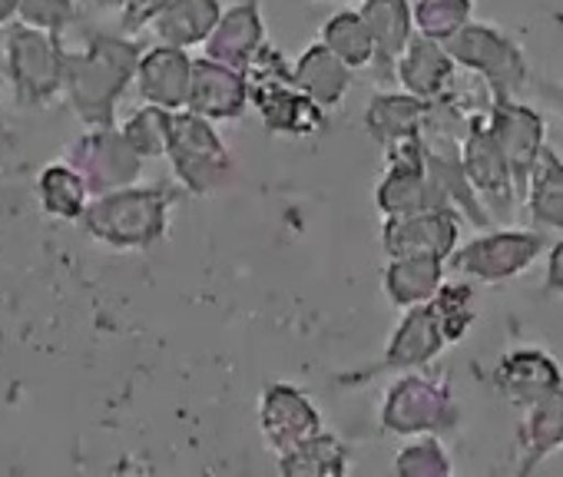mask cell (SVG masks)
Returning <instances> with one entry per match:
<instances>
[{
    "instance_id": "obj_1",
    "label": "cell",
    "mask_w": 563,
    "mask_h": 477,
    "mask_svg": "<svg viewBox=\"0 0 563 477\" xmlns=\"http://www.w3.org/2000/svg\"><path fill=\"white\" fill-rule=\"evenodd\" d=\"M143 51L117 34L87 37L84 47L67 51V74H64V100L87 126L113 123L117 103L136 84Z\"/></svg>"
},
{
    "instance_id": "obj_2",
    "label": "cell",
    "mask_w": 563,
    "mask_h": 477,
    "mask_svg": "<svg viewBox=\"0 0 563 477\" xmlns=\"http://www.w3.org/2000/svg\"><path fill=\"white\" fill-rule=\"evenodd\" d=\"M176 206V189L156 186H123L107 196H93L80 225L93 243L113 253H143L156 246L169 229V212Z\"/></svg>"
},
{
    "instance_id": "obj_3",
    "label": "cell",
    "mask_w": 563,
    "mask_h": 477,
    "mask_svg": "<svg viewBox=\"0 0 563 477\" xmlns=\"http://www.w3.org/2000/svg\"><path fill=\"white\" fill-rule=\"evenodd\" d=\"M378 421L385 434H398V437L454 431L461 421V411L454 401L451 378L444 371L441 375H421V371L398 375L385 391Z\"/></svg>"
},
{
    "instance_id": "obj_4",
    "label": "cell",
    "mask_w": 563,
    "mask_h": 477,
    "mask_svg": "<svg viewBox=\"0 0 563 477\" xmlns=\"http://www.w3.org/2000/svg\"><path fill=\"white\" fill-rule=\"evenodd\" d=\"M444 47L451 51V57L457 60L461 70L484 80L494 103L517 97L530 80V64H527L523 47L494 24L471 21Z\"/></svg>"
},
{
    "instance_id": "obj_5",
    "label": "cell",
    "mask_w": 563,
    "mask_h": 477,
    "mask_svg": "<svg viewBox=\"0 0 563 477\" xmlns=\"http://www.w3.org/2000/svg\"><path fill=\"white\" fill-rule=\"evenodd\" d=\"M382 219H398L424 209H454L424 159V136H405L385 146V173L375 186Z\"/></svg>"
},
{
    "instance_id": "obj_6",
    "label": "cell",
    "mask_w": 563,
    "mask_h": 477,
    "mask_svg": "<svg viewBox=\"0 0 563 477\" xmlns=\"http://www.w3.org/2000/svg\"><path fill=\"white\" fill-rule=\"evenodd\" d=\"M166 159L179 186L192 196H212L232 176V153L216 133V123L192 110H176Z\"/></svg>"
},
{
    "instance_id": "obj_7",
    "label": "cell",
    "mask_w": 563,
    "mask_h": 477,
    "mask_svg": "<svg viewBox=\"0 0 563 477\" xmlns=\"http://www.w3.org/2000/svg\"><path fill=\"white\" fill-rule=\"evenodd\" d=\"M547 249L540 229H484V235L457 246L448 266L481 286H500L523 276Z\"/></svg>"
},
{
    "instance_id": "obj_8",
    "label": "cell",
    "mask_w": 563,
    "mask_h": 477,
    "mask_svg": "<svg viewBox=\"0 0 563 477\" xmlns=\"http://www.w3.org/2000/svg\"><path fill=\"white\" fill-rule=\"evenodd\" d=\"M4 51L14 90L27 107H47L64 97L67 51L60 44V34L21 24L8 31Z\"/></svg>"
},
{
    "instance_id": "obj_9",
    "label": "cell",
    "mask_w": 563,
    "mask_h": 477,
    "mask_svg": "<svg viewBox=\"0 0 563 477\" xmlns=\"http://www.w3.org/2000/svg\"><path fill=\"white\" fill-rule=\"evenodd\" d=\"M67 163L87 179L90 196H107L133 186L143 173V156L113 123L90 126L67 153Z\"/></svg>"
},
{
    "instance_id": "obj_10",
    "label": "cell",
    "mask_w": 563,
    "mask_h": 477,
    "mask_svg": "<svg viewBox=\"0 0 563 477\" xmlns=\"http://www.w3.org/2000/svg\"><path fill=\"white\" fill-rule=\"evenodd\" d=\"M461 159H464V173H467L471 186L477 189L481 202L487 206V212L494 219H507L517 209L520 192H517L514 169L487 126V113L471 123V130L461 143Z\"/></svg>"
},
{
    "instance_id": "obj_11",
    "label": "cell",
    "mask_w": 563,
    "mask_h": 477,
    "mask_svg": "<svg viewBox=\"0 0 563 477\" xmlns=\"http://www.w3.org/2000/svg\"><path fill=\"white\" fill-rule=\"evenodd\" d=\"M258 431L265 447L278 457L289 454L309 437H316L322 428V411L312 404V398L286 381H272L258 395Z\"/></svg>"
},
{
    "instance_id": "obj_12",
    "label": "cell",
    "mask_w": 563,
    "mask_h": 477,
    "mask_svg": "<svg viewBox=\"0 0 563 477\" xmlns=\"http://www.w3.org/2000/svg\"><path fill=\"white\" fill-rule=\"evenodd\" d=\"M461 219L457 209H424L382 222V249L388 259H441L457 249Z\"/></svg>"
},
{
    "instance_id": "obj_13",
    "label": "cell",
    "mask_w": 563,
    "mask_h": 477,
    "mask_svg": "<svg viewBox=\"0 0 563 477\" xmlns=\"http://www.w3.org/2000/svg\"><path fill=\"white\" fill-rule=\"evenodd\" d=\"M487 126H490L497 146L504 149V156H507V163L514 169L517 192H520V202H523L530 173H533V166H537V159H540V153L547 146V123L533 107H523V103H517L510 97V100H500V103L490 107Z\"/></svg>"
},
{
    "instance_id": "obj_14",
    "label": "cell",
    "mask_w": 563,
    "mask_h": 477,
    "mask_svg": "<svg viewBox=\"0 0 563 477\" xmlns=\"http://www.w3.org/2000/svg\"><path fill=\"white\" fill-rule=\"evenodd\" d=\"M448 339L441 332V322L431 309V302L405 309L398 329L391 332L382 362L372 368V375H388V371H418L428 368L441 352H444Z\"/></svg>"
},
{
    "instance_id": "obj_15",
    "label": "cell",
    "mask_w": 563,
    "mask_h": 477,
    "mask_svg": "<svg viewBox=\"0 0 563 477\" xmlns=\"http://www.w3.org/2000/svg\"><path fill=\"white\" fill-rule=\"evenodd\" d=\"M249 103V84L239 67L219 64L212 57L192 60V84H189V100L186 110L212 120V123H229L245 113Z\"/></svg>"
},
{
    "instance_id": "obj_16",
    "label": "cell",
    "mask_w": 563,
    "mask_h": 477,
    "mask_svg": "<svg viewBox=\"0 0 563 477\" xmlns=\"http://www.w3.org/2000/svg\"><path fill=\"white\" fill-rule=\"evenodd\" d=\"M362 18L375 37V64L372 74L378 84H398V60L408 51L415 31L411 0H362Z\"/></svg>"
},
{
    "instance_id": "obj_17",
    "label": "cell",
    "mask_w": 563,
    "mask_h": 477,
    "mask_svg": "<svg viewBox=\"0 0 563 477\" xmlns=\"http://www.w3.org/2000/svg\"><path fill=\"white\" fill-rule=\"evenodd\" d=\"M192 84V57L183 47L156 44L143 51L136 67V90L143 103L163 107V110H186Z\"/></svg>"
},
{
    "instance_id": "obj_18",
    "label": "cell",
    "mask_w": 563,
    "mask_h": 477,
    "mask_svg": "<svg viewBox=\"0 0 563 477\" xmlns=\"http://www.w3.org/2000/svg\"><path fill=\"white\" fill-rule=\"evenodd\" d=\"M457 70H461L457 60L451 57V51L441 41L415 34L408 51L398 60V87L434 103L457 87V80H461Z\"/></svg>"
},
{
    "instance_id": "obj_19",
    "label": "cell",
    "mask_w": 563,
    "mask_h": 477,
    "mask_svg": "<svg viewBox=\"0 0 563 477\" xmlns=\"http://www.w3.org/2000/svg\"><path fill=\"white\" fill-rule=\"evenodd\" d=\"M563 381V368L543 348H514L494 365V388L517 408H530Z\"/></svg>"
},
{
    "instance_id": "obj_20",
    "label": "cell",
    "mask_w": 563,
    "mask_h": 477,
    "mask_svg": "<svg viewBox=\"0 0 563 477\" xmlns=\"http://www.w3.org/2000/svg\"><path fill=\"white\" fill-rule=\"evenodd\" d=\"M249 103L258 110L262 126L275 136H316L329 123L325 107H319L306 90H299L296 80L258 90L249 97Z\"/></svg>"
},
{
    "instance_id": "obj_21",
    "label": "cell",
    "mask_w": 563,
    "mask_h": 477,
    "mask_svg": "<svg viewBox=\"0 0 563 477\" xmlns=\"http://www.w3.org/2000/svg\"><path fill=\"white\" fill-rule=\"evenodd\" d=\"M265 41L268 37H265V21H262L258 0H239L235 8L222 11L216 31L202 44V57H212L219 64L242 70Z\"/></svg>"
},
{
    "instance_id": "obj_22",
    "label": "cell",
    "mask_w": 563,
    "mask_h": 477,
    "mask_svg": "<svg viewBox=\"0 0 563 477\" xmlns=\"http://www.w3.org/2000/svg\"><path fill=\"white\" fill-rule=\"evenodd\" d=\"M560 447H563V381L550 395L523 408V421L517 428V454H520L517 474L520 477L530 474Z\"/></svg>"
},
{
    "instance_id": "obj_23",
    "label": "cell",
    "mask_w": 563,
    "mask_h": 477,
    "mask_svg": "<svg viewBox=\"0 0 563 477\" xmlns=\"http://www.w3.org/2000/svg\"><path fill=\"white\" fill-rule=\"evenodd\" d=\"M296 87L306 90L319 107L335 110L352 90V67L325 41H316L296 60Z\"/></svg>"
},
{
    "instance_id": "obj_24",
    "label": "cell",
    "mask_w": 563,
    "mask_h": 477,
    "mask_svg": "<svg viewBox=\"0 0 563 477\" xmlns=\"http://www.w3.org/2000/svg\"><path fill=\"white\" fill-rule=\"evenodd\" d=\"M428 110H431V103L408 90H382L365 107V130L385 149L395 140L421 133Z\"/></svg>"
},
{
    "instance_id": "obj_25",
    "label": "cell",
    "mask_w": 563,
    "mask_h": 477,
    "mask_svg": "<svg viewBox=\"0 0 563 477\" xmlns=\"http://www.w3.org/2000/svg\"><path fill=\"white\" fill-rule=\"evenodd\" d=\"M444 269L448 263L441 259H388L382 273V289L388 302L405 312L438 296V289L444 286Z\"/></svg>"
},
{
    "instance_id": "obj_26",
    "label": "cell",
    "mask_w": 563,
    "mask_h": 477,
    "mask_svg": "<svg viewBox=\"0 0 563 477\" xmlns=\"http://www.w3.org/2000/svg\"><path fill=\"white\" fill-rule=\"evenodd\" d=\"M222 18L219 0H173V4L153 21V34L159 44L173 47H202Z\"/></svg>"
},
{
    "instance_id": "obj_27",
    "label": "cell",
    "mask_w": 563,
    "mask_h": 477,
    "mask_svg": "<svg viewBox=\"0 0 563 477\" xmlns=\"http://www.w3.org/2000/svg\"><path fill=\"white\" fill-rule=\"evenodd\" d=\"M523 209L537 229H553L563 232V156L553 146H543L527 192H523Z\"/></svg>"
},
{
    "instance_id": "obj_28",
    "label": "cell",
    "mask_w": 563,
    "mask_h": 477,
    "mask_svg": "<svg viewBox=\"0 0 563 477\" xmlns=\"http://www.w3.org/2000/svg\"><path fill=\"white\" fill-rule=\"evenodd\" d=\"M349 464V444L332 431H319L296 451L278 454L282 477H345Z\"/></svg>"
},
{
    "instance_id": "obj_29",
    "label": "cell",
    "mask_w": 563,
    "mask_h": 477,
    "mask_svg": "<svg viewBox=\"0 0 563 477\" xmlns=\"http://www.w3.org/2000/svg\"><path fill=\"white\" fill-rule=\"evenodd\" d=\"M90 186L70 163H54L37 176V202L51 219L80 222L90 206Z\"/></svg>"
},
{
    "instance_id": "obj_30",
    "label": "cell",
    "mask_w": 563,
    "mask_h": 477,
    "mask_svg": "<svg viewBox=\"0 0 563 477\" xmlns=\"http://www.w3.org/2000/svg\"><path fill=\"white\" fill-rule=\"evenodd\" d=\"M322 41L352 67V70H372L375 64V37L362 18V11H339L325 21Z\"/></svg>"
},
{
    "instance_id": "obj_31",
    "label": "cell",
    "mask_w": 563,
    "mask_h": 477,
    "mask_svg": "<svg viewBox=\"0 0 563 477\" xmlns=\"http://www.w3.org/2000/svg\"><path fill=\"white\" fill-rule=\"evenodd\" d=\"M431 309L441 322V332L448 339V345L467 339V332L477 322V292L471 282H448L438 289V296L431 299Z\"/></svg>"
},
{
    "instance_id": "obj_32",
    "label": "cell",
    "mask_w": 563,
    "mask_h": 477,
    "mask_svg": "<svg viewBox=\"0 0 563 477\" xmlns=\"http://www.w3.org/2000/svg\"><path fill=\"white\" fill-rule=\"evenodd\" d=\"M415 31L448 44L474 21V0H415Z\"/></svg>"
},
{
    "instance_id": "obj_33",
    "label": "cell",
    "mask_w": 563,
    "mask_h": 477,
    "mask_svg": "<svg viewBox=\"0 0 563 477\" xmlns=\"http://www.w3.org/2000/svg\"><path fill=\"white\" fill-rule=\"evenodd\" d=\"M173 110H163V107H140L120 130L126 133V140L133 143V149L143 156V159H159L169 153V140H173Z\"/></svg>"
},
{
    "instance_id": "obj_34",
    "label": "cell",
    "mask_w": 563,
    "mask_h": 477,
    "mask_svg": "<svg viewBox=\"0 0 563 477\" xmlns=\"http://www.w3.org/2000/svg\"><path fill=\"white\" fill-rule=\"evenodd\" d=\"M454 470L441 434H418L395 454V474L401 477H448Z\"/></svg>"
},
{
    "instance_id": "obj_35",
    "label": "cell",
    "mask_w": 563,
    "mask_h": 477,
    "mask_svg": "<svg viewBox=\"0 0 563 477\" xmlns=\"http://www.w3.org/2000/svg\"><path fill=\"white\" fill-rule=\"evenodd\" d=\"M77 18L74 0H18V21L37 31L64 34Z\"/></svg>"
},
{
    "instance_id": "obj_36",
    "label": "cell",
    "mask_w": 563,
    "mask_h": 477,
    "mask_svg": "<svg viewBox=\"0 0 563 477\" xmlns=\"http://www.w3.org/2000/svg\"><path fill=\"white\" fill-rule=\"evenodd\" d=\"M173 4V0H133V4L120 14L126 31H140V27H153V21Z\"/></svg>"
},
{
    "instance_id": "obj_37",
    "label": "cell",
    "mask_w": 563,
    "mask_h": 477,
    "mask_svg": "<svg viewBox=\"0 0 563 477\" xmlns=\"http://www.w3.org/2000/svg\"><path fill=\"white\" fill-rule=\"evenodd\" d=\"M543 289L553 296H563V239L547 249V273H543Z\"/></svg>"
},
{
    "instance_id": "obj_38",
    "label": "cell",
    "mask_w": 563,
    "mask_h": 477,
    "mask_svg": "<svg viewBox=\"0 0 563 477\" xmlns=\"http://www.w3.org/2000/svg\"><path fill=\"white\" fill-rule=\"evenodd\" d=\"M540 93L547 97V103L563 117V84H556V80H543L540 84Z\"/></svg>"
},
{
    "instance_id": "obj_39",
    "label": "cell",
    "mask_w": 563,
    "mask_h": 477,
    "mask_svg": "<svg viewBox=\"0 0 563 477\" xmlns=\"http://www.w3.org/2000/svg\"><path fill=\"white\" fill-rule=\"evenodd\" d=\"M18 18V0H0V27H8Z\"/></svg>"
},
{
    "instance_id": "obj_40",
    "label": "cell",
    "mask_w": 563,
    "mask_h": 477,
    "mask_svg": "<svg viewBox=\"0 0 563 477\" xmlns=\"http://www.w3.org/2000/svg\"><path fill=\"white\" fill-rule=\"evenodd\" d=\"M130 4H133V0H97V8H103V11H117V14H123Z\"/></svg>"
},
{
    "instance_id": "obj_41",
    "label": "cell",
    "mask_w": 563,
    "mask_h": 477,
    "mask_svg": "<svg viewBox=\"0 0 563 477\" xmlns=\"http://www.w3.org/2000/svg\"><path fill=\"white\" fill-rule=\"evenodd\" d=\"M0 133H4V107H0Z\"/></svg>"
}]
</instances>
